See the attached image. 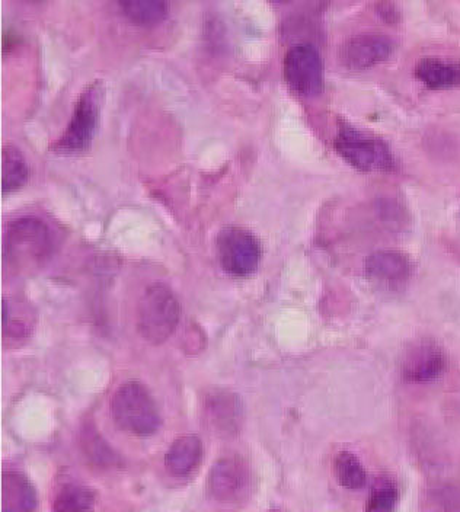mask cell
Returning a JSON list of instances; mask_svg holds the SVG:
<instances>
[{"label":"cell","instance_id":"obj_1","mask_svg":"<svg viewBox=\"0 0 460 512\" xmlns=\"http://www.w3.org/2000/svg\"><path fill=\"white\" fill-rule=\"evenodd\" d=\"M53 248L50 227L34 216L14 220L3 239L6 267L15 274H28L43 267L53 254Z\"/></svg>","mask_w":460,"mask_h":512},{"label":"cell","instance_id":"obj_8","mask_svg":"<svg viewBox=\"0 0 460 512\" xmlns=\"http://www.w3.org/2000/svg\"><path fill=\"white\" fill-rule=\"evenodd\" d=\"M394 51L391 37L378 31L360 32L341 47V62L351 70H364L385 62Z\"/></svg>","mask_w":460,"mask_h":512},{"label":"cell","instance_id":"obj_9","mask_svg":"<svg viewBox=\"0 0 460 512\" xmlns=\"http://www.w3.org/2000/svg\"><path fill=\"white\" fill-rule=\"evenodd\" d=\"M401 367L408 382L428 383L442 376L446 358L433 341H418L405 351Z\"/></svg>","mask_w":460,"mask_h":512},{"label":"cell","instance_id":"obj_15","mask_svg":"<svg viewBox=\"0 0 460 512\" xmlns=\"http://www.w3.org/2000/svg\"><path fill=\"white\" fill-rule=\"evenodd\" d=\"M417 78L431 89L460 86V63L440 57H424L415 67Z\"/></svg>","mask_w":460,"mask_h":512},{"label":"cell","instance_id":"obj_3","mask_svg":"<svg viewBox=\"0 0 460 512\" xmlns=\"http://www.w3.org/2000/svg\"><path fill=\"white\" fill-rule=\"evenodd\" d=\"M180 315L174 291L162 283L152 284L137 304V331L149 344H164L177 329Z\"/></svg>","mask_w":460,"mask_h":512},{"label":"cell","instance_id":"obj_11","mask_svg":"<svg viewBox=\"0 0 460 512\" xmlns=\"http://www.w3.org/2000/svg\"><path fill=\"white\" fill-rule=\"evenodd\" d=\"M204 419L207 427L220 437L238 434L242 424L241 400L228 390H212L204 400Z\"/></svg>","mask_w":460,"mask_h":512},{"label":"cell","instance_id":"obj_12","mask_svg":"<svg viewBox=\"0 0 460 512\" xmlns=\"http://www.w3.org/2000/svg\"><path fill=\"white\" fill-rule=\"evenodd\" d=\"M366 271L372 280L385 286H399L410 278V259L398 251H378L367 258Z\"/></svg>","mask_w":460,"mask_h":512},{"label":"cell","instance_id":"obj_5","mask_svg":"<svg viewBox=\"0 0 460 512\" xmlns=\"http://www.w3.org/2000/svg\"><path fill=\"white\" fill-rule=\"evenodd\" d=\"M102 95L101 80H94L83 89L65 133L54 143V150L60 153L81 152L92 143L97 133Z\"/></svg>","mask_w":460,"mask_h":512},{"label":"cell","instance_id":"obj_21","mask_svg":"<svg viewBox=\"0 0 460 512\" xmlns=\"http://www.w3.org/2000/svg\"><path fill=\"white\" fill-rule=\"evenodd\" d=\"M398 502V489L389 479H379L367 499L366 512H394Z\"/></svg>","mask_w":460,"mask_h":512},{"label":"cell","instance_id":"obj_2","mask_svg":"<svg viewBox=\"0 0 460 512\" xmlns=\"http://www.w3.org/2000/svg\"><path fill=\"white\" fill-rule=\"evenodd\" d=\"M111 415L121 431L134 437H152L162 425L155 399L139 382L124 383L115 390Z\"/></svg>","mask_w":460,"mask_h":512},{"label":"cell","instance_id":"obj_16","mask_svg":"<svg viewBox=\"0 0 460 512\" xmlns=\"http://www.w3.org/2000/svg\"><path fill=\"white\" fill-rule=\"evenodd\" d=\"M3 179L2 191L9 192L17 190L27 182L28 165L21 150L14 144H6L3 147Z\"/></svg>","mask_w":460,"mask_h":512},{"label":"cell","instance_id":"obj_20","mask_svg":"<svg viewBox=\"0 0 460 512\" xmlns=\"http://www.w3.org/2000/svg\"><path fill=\"white\" fill-rule=\"evenodd\" d=\"M83 451L89 460L102 467H113L120 464V457L114 453L110 444L105 443L104 438L94 430V427H86L82 432Z\"/></svg>","mask_w":460,"mask_h":512},{"label":"cell","instance_id":"obj_7","mask_svg":"<svg viewBox=\"0 0 460 512\" xmlns=\"http://www.w3.org/2000/svg\"><path fill=\"white\" fill-rule=\"evenodd\" d=\"M284 78L296 94L318 95L324 88V63L318 48L309 43L290 47L284 57Z\"/></svg>","mask_w":460,"mask_h":512},{"label":"cell","instance_id":"obj_17","mask_svg":"<svg viewBox=\"0 0 460 512\" xmlns=\"http://www.w3.org/2000/svg\"><path fill=\"white\" fill-rule=\"evenodd\" d=\"M94 507V491L82 485H66L53 502V512H92Z\"/></svg>","mask_w":460,"mask_h":512},{"label":"cell","instance_id":"obj_14","mask_svg":"<svg viewBox=\"0 0 460 512\" xmlns=\"http://www.w3.org/2000/svg\"><path fill=\"white\" fill-rule=\"evenodd\" d=\"M203 457V444L194 435H184L169 447L165 456L166 469L174 476H187L197 469Z\"/></svg>","mask_w":460,"mask_h":512},{"label":"cell","instance_id":"obj_22","mask_svg":"<svg viewBox=\"0 0 460 512\" xmlns=\"http://www.w3.org/2000/svg\"><path fill=\"white\" fill-rule=\"evenodd\" d=\"M431 501L439 512H460V482L440 483L431 491Z\"/></svg>","mask_w":460,"mask_h":512},{"label":"cell","instance_id":"obj_19","mask_svg":"<svg viewBox=\"0 0 460 512\" xmlns=\"http://www.w3.org/2000/svg\"><path fill=\"white\" fill-rule=\"evenodd\" d=\"M120 6L137 24H155L168 14V3L162 0H124Z\"/></svg>","mask_w":460,"mask_h":512},{"label":"cell","instance_id":"obj_10","mask_svg":"<svg viewBox=\"0 0 460 512\" xmlns=\"http://www.w3.org/2000/svg\"><path fill=\"white\" fill-rule=\"evenodd\" d=\"M249 469L239 457H223L210 470L209 491L220 502H233L247 492Z\"/></svg>","mask_w":460,"mask_h":512},{"label":"cell","instance_id":"obj_6","mask_svg":"<svg viewBox=\"0 0 460 512\" xmlns=\"http://www.w3.org/2000/svg\"><path fill=\"white\" fill-rule=\"evenodd\" d=\"M220 267L233 277H247L261 261V243L254 233L241 226L223 227L216 238Z\"/></svg>","mask_w":460,"mask_h":512},{"label":"cell","instance_id":"obj_13","mask_svg":"<svg viewBox=\"0 0 460 512\" xmlns=\"http://www.w3.org/2000/svg\"><path fill=\"white\" fill-rule=\"evenodd\" d=\"M37 502L34 486L22 473H3L2 512H33Z\"/></svg>","mask_w":460,"mask_h":512},{"label":"cell","instance_id":"obj_4","mask_svg":"<svg viewBox=\"0 0 460 512\" xmlns=\"http://www.w3.org/2000/svg\"><path fill=\"white\" fill-rule=\"evenodd\" d=\"M334 144L341 158L359 171L386 172L394 168L388 144L359 128L341 127Z\"/></svg>","mask_w":460,"mask_h":512},{"label":"cell","instance_id":"obj_18","mask_svg":"<svg viewBox=\"0 0 460 512\" xmlns=\"http://www.w3.org/2000/svg\"><path fill=\"white\" fill-rule=\"evenodd\" d=\"M334 473L344 488L356 491L362 489L367 482L366 470L360 460L350 451H341L334 460Z\"/></svg>","mask_w":460,"mask_h":512}]
</instances>
